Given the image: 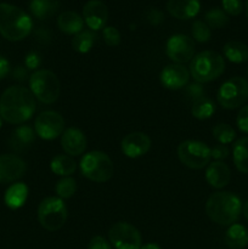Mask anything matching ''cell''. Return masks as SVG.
<instances>
[{
    "label": "cell",
    "mask_w": 248,
    "mask_h": 249,
    "mask_svg": "<svg viewBox=\"0 0 248 249\" xmlns=\"http://www.w3.org/2000/svg\"><path fill=\"white\" fill-rule=\"evenodd\" d=\"M146 19L151 24H153V26H158V24H160L164 21V15H163L162 11L156 9V7H151V9L146 11Z\"/></svg>",
    "instance_id": "38"
},
{
    "label": "cell",
    "mask_w": 248,
    "mask_h": 249,
    "mask_svg": "<svg viewBox=\"0 0 248 249\" xmlns=\"http://www.w3.org/2000/svg\"><path fill=\"white\" fill-rule=\"evenodd\" d=\"M29 88L33 96L45 105L55 104L61 92L57 75L49 70H36L29 77Z\"/></svg>",
    "instance_id": "5"
},
{
    "label": "cell",
    "mask_w": 248,
    "mask_h": 249,
    "mask_svg": "<svg viewBox=\"0 0 248 249\" xmlns=\"http://www.w3.org/2000/svg\"><path fill=\"white\" fill-rule=\"evenodd\" d=\"M67 207L60 197H46L39 203L38 220L45 230L57 231L67 221Z\"/></svg>",
    "instance_id": "7"
},
{
    "label": "cell",
    "mask_w": 248,
    "mask_h": 249,
    "mask_svg": "<svg viewBox=\"0 0 248 249\" xmlns=\"http://www.w3.org/2000/svg\"><path fill=\"white\" fill-rule=\"evenodd\" d=\"M140 249H162V247L157 243H146V245L141 246Z\"/></svg>",
    "instance_id": "44"
},
{
    "label": "cell",
    "mask_w": 248,
    "mask_h": 249,
    "mask_svg": "<svg viewBox=\"0 0 248 249\" xmlns=\"http://www.w3.org/2000/svg\"><path fill=\"white\" fill-rule=\"evenodd\" d=\"M61 146L66 155L71 157H77V156L83 155L87 150V136L80 129L68 128L63 131L61 136Z\"/></svg>",
    "instance_id": "17"
},
{
    "label": "cell",
    "mask_w": 248,
    "mask_h": 249,
    "mask_svg": "<svg viewBox=\"0 0 248 249\" xmlns=\"http://www.w3.org/2000/svg\"><path fill=\"white\" fill-rule=\"evenodd\" d=\"M27 164L21 157L12 153L0 156V184H11L24 175Z\"/></svg>",
    "instance_id": "13"
},
{
    "label": "cell",
    "mask_w": 248,
    "mask_h": 249,
    "mask_svg": "<svg viewBox=\"0 0 248 249\" xmlns=\"http://www.w3.org/2000/svg\"><path fill=\"white\" fill-rule=\"evenodd\" d=\"M57 26L61 32L70 36L80 33L84 27V19L75 11H65L58 15Z\"/></svg>",
    "instance_id": "20"
},
{
    "label": "cell",
    "mask_w": 248,
    "mask_h": 249,
    "mask_svg": "<svg viewBox=\"0 0 248 249\" xmlns=\"http://www.w3.org/2000/svg\"><path fill=\"white\" fill-rule=\"evenodd\" d=\"M102 38L108 46H117L121 44V33L114 27H105L102 31Z\"/></svg>",
    "instance_id": "34"
},
{
    "label": "cell",
    "mask_w": 248,
    "mask_h": 249,
    "mask_svg": "<svg viewBox=\"0 0 248 249\" xmlns=\"http://www.w3.org/2000/svg\"><path fill=\"white\" fill-rule=\"evenodd\" d=\"M58 0H31L29 10L38 19H48L58 11Z\"/></svg>",
    "instance_id": "24"
},
{
    "label": "cell",
    "mask_w": 248,
    "mask_h": 249,
    "mask_svg": "<svg viewBox=\"0 0 248 249\" xmlns=\"http://www.w3.org/2000/svg\"><path fill=\"white\" fill-rule=\"evenodd\" d=\"M96 41V34L92 31H82L80 33L75 34L72 39V46L77 53H87L94 46Z\"/></svg>",
    "instance_id": "29"
},
{
    "label": "cell",
    "mask_w": 248,
    "mask_h": 249,
    "mask_svg": "<svg viewBox=\"0 0 248 249\" xmlns=\"http://www.w3.org/2000/svg\"><path fill=\"white\" fill-rule=\"evenodd\" d=\"M229 153H230V151H229L228 146L221 145V143L215 145L214 147L211 148L212 158H214L215 160H219V162H223L224 160H226L229 157Z\"/></svg>",
    "instance_id": "39"
},
{
    "label": "cell",
    "mask_w": 248,
    "mask_h": 249,
    "mask_svg": "<svg viewBox=\"0 0 248 249\" xmlns=\"http://www.w3.org/2000/svg\"><path fill=\"white\" fill-rule=\"evenodd\" d=\"M204 22L211 29H220L229 23V16L221 9L214 7L206 12Z\"/></svg>",
    "instance_id": "30"
},
{
    "label": "cell",
    "mask_w": 248,
    "mask_h": 249,
    "mask_svg": "<svg viewBox=\"0 0 248 249\" xmlns=\"http://www.w3.org/2000/svg\"><path fill=\"white\" fill-rule=\"evenodd\" d=\"M40 63H41L40 55L34 53V51L27 53L26 58H24V67H26L27 70H36V68L40 66Z\"/></svg>",
    "instance_id": "40"
},
{
    "label": "cell",
    "mask_w": 248,
    "mask_h": 249,
    "mask_svg": "<svg viewBox=\"0 0 248 249\" xmlns=\"http://www.w3.org/2000/svg\"><path fill=\"white\" fill-rule=\"evenodd\" d=\"M165 53L173 62L184 65V63L189 62L194 58V40L185 34L172 36L168 39L167 45H165Z\"/></svg>",
    "instance_id": "12"
},
{
    "label": "cell",
    "mask_w": 248,
    "mask_h": 249,
    "mask_svg": "<svg viewBox=\"0 0 248 249\" xmlns=\"http://www.w3.org/2000/svg\"><path fill=\"white\" fill-rule=\"evenodd\" d=\"M242 213H243V215H245V218L248 220V201L246 202L245 204H243V207H242Z\"/></svg>",
    "instance_id": "45"
},
{
    "label": "cell",
    "mask_w": 248,
    "mask_h": 249,
    "mask_svg": "<svg viewBox=\"0 0 248 249\" xmlns=\"http://www.w3.org/2000/svg\"><path fill=\"white\" fill-rule=\"evenodd\" d=\"M177 157L185 167L199 170L211 162V148L202 141L186 140L177 147Z\"/></svg>",
    "instance_id": "9"
},
{
    "label": "cell",
    "mask_w": 248,
    "mask_h": 249,
    "mask_svg": "<svg viewBox=\"0 0 248 249\" xmlns=\"http://www.w3.org/2000/svg\"><path fill=\"white\" fill-rule=\"evenodd\" d=\"M36 102L32 91L21 85L10 87L0 97V117L10 124H22L35 113Z\"/></svg>",
    "instance_id": "1"
},
{
    "label": "cell",
    "mask_w": 248,
    "mask_h": 249,
    "mask_svg": "<svg viewBox=\"0 0 248 249\" xmlns=\"http://www.w3.org/2000/svg\"><path fill=\"white\" fill-rule=\"evenodd\" d=\"M168 12L177 19H191L201 10L199 0H168Z\"/></svg>",
    "instance_id": "18"
},
{
    "label": "cell",
    "mask_w": 248,
    "mask_h": 249,
    "mask_svg": "<svg viewBox=\"0 0 248 249\" xmlns=\"http://www.w3.org/2000/svg\"><path fill=\"white\" fill-rule=\"evenodd\" d=\"M225 243L230 249H243L248 246V229L241 224H232L225 233Z\"/></svg>",
    "instance_id": "23"
},
{
    "label": "cell",
    "mask_w": 248,
    "mask_h": 249,
    "mask_svg": "<svg viewBox=\"0 0 248 249\" xmlns=\"http://www.w3.org/2000/svg\"><path fill=\"white\" fill-rule=\"evenodd\" d=\"M12 78L17 82H24L28 79V70L24 66H17L12 71Z\"/></svg>",
    "instance_id": "42"
},
{
    "label": "cell",
    "mask_w": 248,
    "mask_h": 249,
    "mask_svg": "<svg viewBox=\"0 0 248 249\" xmlns=\"http://www.w3.org/2000/svg\"><path fill=\"white\" fill-rule=\"evenodd\" d=\"M223 53L230 62L243 63L248 61V46L241 41H228L224 45Z\"/></svg>",
    "instance_id": "27"
},
{
    "label": "cell",
    "mask_w": 248,
    "mask_h": 249,
    "mask_svg": "<svg viewBox=\"0 0 248 249\" xmlns=\"http://www.w3.org/2000/svg\"><path fill=\"white\" fill-rule=\"evenodd\" d=\"M246 15H247L248 18V0H246Z\"/></svg>",
    "instance_id": "46"
},
{
    "label": "cell",
    "mask_w": 248,
    "mask_h": 249,
    "mask_svg": "<svg viewBox=\"0 0 248 249\" xmlns=\"http://www.w3.org/2000/svg\"><path fill=\"white\" fill-rule=\"evenodd\" d=\"M33 21L31 16L15 5L0 4V34L10 41H19L31 34Z\"/></svg>",
    "instance_id": "3"
},
{
    "label": "cell",
    "mask_w": 248,
    "mask_h": 249,
    "mask_svg": "<svg viewBox=\"0 0 248 249\" xmlns=\"http://www.w3.org/2000/svg\"><path fill=\"white\" fill-rule=\"evenodd\" d=\"M27 198H28V187L23 182H16L12 184L6 190L4 196V202L10 209L16 211L24 206Z\"/></svg>",
    "instance_id": "21"
},
{
    "label": "cell",
    "mask_w": 248,
    "mask_h": 249,
    "mask_svg": "<svg viewBox=\"0 0 248 249\" xmlns=\"http://www.w3.org/2000/svg\"><path fill=\"white\" fill-rule=\"evenodd\" d=\"M50 168L53 173L60 177H71L77 169V163L71 156L57 155L51 160Z\"/></svg>",
    "instance_id": "26"
},
{
    "label": "cell",
    "mask_w": 248,
    "mask_h": 249,
    "mask_svg": "<svg viewBox=\"0 0 248 249\" xmlns=\"http://www.w3.org/2000/svg\"><path fill=\"white\" fill-rule=\"evenodd\" d=\"M190 71L180 63H172L162 70L159 80L164 88L169 90L182 89L189 84Z\"/></svg>",
    "instance_id": "14"
},
{
    "label": "cell",
    "mask_w": 248,
    "mask_h": 249,
    "mask_svg": "<svg viewBox=\"0 0 248 249\" xmlns=\"http://www.w3.org/2000/svg\"><path fill=\"white\" fill-rule=\"evenodd\" d=\"M83 19L90 31L104 29L108 19V9L100 0H90L83 7Z\"/></svg>",
    "instance_id": "15"
},
{
    "label": "cell",
    "mask_w": 248,
    "mask_h": 249,
    "mask_svg": "<svg viewBox=\"0 0 248 249\" xmlns=\"http://www.w3.org/2000/svg\"><path fill=\"white\" fill-rule=\"evenodd\" d=\"M232 158L238 172L248 174V138H241L233 143Z\"/></svg>",
    "instance_id": "25"
},
{
    "label": "cell",
    "mask_w": 248,
    "mask_h": 249,
    "mask_svg": "<svg viewBox=\"0 0 248 249\" xmlns=\"http://www.w3.org/2000/svg\"><path fill=\"white\" fill-rule=\"evenodd\" d=\"M247 77H248V70H247Z\"/></svg>",
    "instance_id": "48"
},
{
    "label": "cell",
    "mask_w": 248,
    "mask_h": 249,
    "mask_svg": "<svg viewBox=\"0 0 248 249\" xmlns=\"http://www.w3.org/2000/svg\"><path fill=\"white\" fill-rule=\"evenodd\" d=\"M219 105L225 109H236L248 100V80L242 77H233L219 88L216 95Z\"/></svg>",
    "instance_id": "8"
},
{
    "label": "cell",
    "mask_w": 248,
    "mask_h": 249,
    "mask_svg": "<svg viewBox=\"0 0 248 249\" xmlns=\"http://www.w3.org/2000/svg\"><path fill=\"white\" fill-rule=\"evenodd\" d=\"M236 124L242 133L248 134V105H246L240 109L237 118H236Z\"/></svg>",
    "instance_id": "37"
},
{
    "label": "cell",
    "mask_w": 248,
    "mask_h": 249,
    "mask_svg": "<svg viewBox=\"0 0 248 249\" xmlns=\"http://www.w3.org/2000/svg\"><path fill=\"white\" fill-rule=\"evenodd\" d=\"M55 191L57 197H60L61 199L71 198L74 196L75 191H77V181L71 177L62 178L56 184Z\"/></svg>",
    "instance_id": "32"
},
{
    "label": "cell",
    "mask_w": 248,
    "mask_h": 249,
    "mask_svg": "<svg viewBox=\"0 0 248 249\" xmlns=\"http://www.w3.org/2000/svg\"><path fill=\"white\" fill-rule=\"evenodd\" d=\"M1 125H2V118L0 117V129H1Z\"/></svg>",
    "instance_id": "47"
},
{
    "label": "cell",
    "mask_w": 248,
    "mask_h": 249,
    "mask_svg": "<svg viewBox=\"0 0 248 249\" xmlns=\"http://www.w3.org/2000/svg\"><path fill=\"white\" fill-rule=\"evenodd\" d=\"M242 202L237 195L219 191L212 195L206 203V213L212 221L221 226H230L238 220Z\"/></svg>",
    "instance_id": "2"
},
{
    "label": "cell",
    "mask_w": 248,
    "mask_h": 249,
    "mask_svg": "<svg viewBox=\"0 0 248 249\" xmlns=\"http://www.w3.org/2000/svg\"><path fill=\"white\" fill-rule=\"evenodd\" d=\"M79 165L82 174L91 181L106 182L113 177V162L106 153L101 151L85 153L80 160Z\"/></svg>",
    "instance_id": "6"
},
{
    "label": "cell",
    "mask_w": 248,
    "mask_h": 249,
    "mask_svg": "<svg viewBox=\"0 0 248 249\" xmlns=\"http://www.w3.org/2000/svg\"><path fill=\"white\" fill-rule=\"evenodd\" d=\"M34 130L43 140H55L65 131V119L58 112L44 111L36 117Z\"/></svg>",
    "instance_id": "11"
},
{
    "label": "cell",
    "mask_w": 248,
    "mask_h": 249,
    "mask_svg": "<svg viewBox=\"0 0 248 249\" xmlns=\"http://www.w3.org/2000/svg\"><path fill=\"white\" fill-rule=\"evenodd\" d=\"M206 180L214 189H223L230 182L231 170L224 162L211 163L206 170Z\"/></svg>",
    "instance_id": "19"
},
{
    "label": "cell",
    "mask_w": 248,
    "mask_h": 249,
    "mask_svg": "<svg viewBox=\"0 0 248 249\" xmlns=\"http://www.w3.org/2000/svg\"><path fill=\"white\" fill-rule=\"evenodd\" d=\"M108 237L114 249H140L142 246L140 231L125 221L113 224L108 231Z\"/></svg>",
    "instance_id": "10"
},
{
    "label": "cell",
    "mask_w": 248,
    "mask_h": 249,
    "mask_svg": "<svg viewBox=\"0 0 248 249\" xmlns=\"http://www.w3.org/2000/svg\"><path fill=\"white\" fill-rule=\"evenodd\" d=\"M88 249H112V246L101 236H95L90 240Z\"/></svg>",
    "instance_id": "41"
},
{
    "label": "cell",
    "mask_w": 248,
    "mask_h": 249,
    "mask_svg": "<svg viewBox=\"0 0 248 249\" xmlns=\"http://www.w3.org/2000/svg\"><path fill=\"white\" fill-rule=\"evenodd\" d=\"M35 130L31 128L29 125H19L14 130L10 138V146L15 151L27 150L32 143L35 140Z\"/></svg>",
    "instance_id": "22"
},
{
    "label": "cell",
    "mask_w": 248,
    "mask_h": 249,
    "mask_svg": "<svg viewBox=\"0 0 248 249\" xmlns=\"http://www.w3.org/2000/svg\"><path fill=\"white\" fill-rule=\"evenodd\" d=\"M214 139L221 145H228L231 143L236 138V131L233 130L232 126H230L226 123L216 124L212 130Z\"/></svg>",
    "instance_id": "31"
},
{
    "label": "cell",
    "mask_w": 248,
    "mask_h": 249,
    "mask_svg": "<svg viewBox=\"0 0 248 249\" xmlns=\"http://www.w3.org/2000/svg\"><path fill=\"white\" fill-rule=\"evenodd\" d=\"M10 72V62L4 57V56L0 55V80L4 79Z\"/></svg>",
    "instance_id": "43"
},
{
    "label": "cell",
    "mask_w": 248,
    "mask_h": 249,
    "mask_svg": "<svg viewBox=\"0 0 248 249\" xmlns=\"http://www.w3.org/2000/svg\"><path fill=\"white\" fill-rule=\"evenodd\" d=\"M186 96L191 100L192 102L196 100L201 99V97L206 96L204 95V88L201 83H192L186 87Z\"/></svg>",
    "instance_id": "36"
},
{
    "label": "cell",
    "mask_w": 248,
    "mask_h": 249,
    "mask_svg": "<svg viewBox=\"0 0 248 249\" xmlns=\"http://www.w3.org/2000/svg\"><path fill=\"white\" fill-rule=\"evenodd\" d=\"M225 71V60L215 51H202L194 56L190 65V74L197 83L213 82Z\"/></svg>",
    "instance_id": "4"
},
{
    "label": "cell",
    "mask_w": 248,
    "mask_h": 249,
    "mask_svg": "<svg viewBox=\"0 0 248 249\" xmlns=\"http://www.w3.org/2000/svg\"><path fill=\"white\" fill-rule=\"evenodd\" d=\"M215 112V104L213 100L209 97L203 96L201 99L194 101L191 107V113L192 116L199 121H204V119L211 118Z\"/></svg>",
    "instance_id": "28"
},
{
    "label": "cell",
    "mask_w": 248,
    "mask_h": 249,
    "mask_svg": "<svg viewBox=\"0 0 248 249\" xmlns=\"http://www.w3.org/2000/svg\"><path fill=\"white\" fill-rule=\"evenodd\" d=\"M122 152L129 158H139L146 155L151 148V139L141 131H134L123 138L121 143Z\"/></svg>",
    "instance_id": "16"
},
{
    "label": "cell",
    "mask_w": 248,
    "mask_h": 249,
    "mask_svg": "<svg viewBox=\"0 0 248 249\" xmlns=\"http://www.w3.org/2000/svg\"><path fill=\"white\" fill-rule=\"evenodd\" d=\"M191 33L195 40L198 43H207L212 38L211 28L203 21H195L191 27Z\"/></svg>",
    "instance_id": "33"
},
{
    "label": "cell",
    "mask_w": 248,
    "mask_h": 249,
    "mask_svg": "<svg viewBox=\"0 0 248 249\" xmlns=\"http://www.w3.org/2000/svg\"><path fill=\"white\" fill-rule=\"evenodd\" d=\"M221 5H223V11L231 16H238L243 10V4L241 0H223Z\"/></svg>",
    "instance_id": "35"
}]
</instances>
